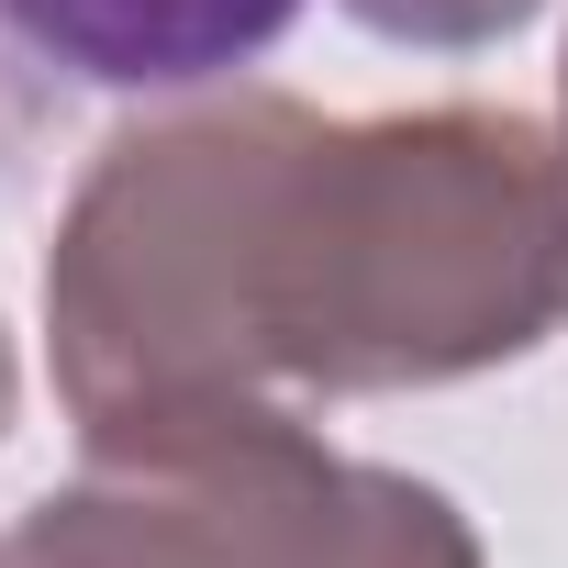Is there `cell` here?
<instances>
[{
    "instance_id": "6da1fadb",
    "label": "cell",
    "mask_w": 568,
    "mask_h": 568,
    "mask_svg": "<svg viewBox=\"0 0 568 568\" xmlns=\"http://www.w3.org/2000/svg\"><path fill=\"white\" fill-rule=\"evenodd\" d=\"M557 324L568 156L490 101L335 123L223 90L145 112L79 168L45 245V368L90 457L490 379Z\"/></svg>"
},
{
    "instance_id": "7a4b0ae2",
    "label": "cell",
    "mask_w": 568,
    "mask_h": 568,
    "mask_svg": "<svg viewBox=\"0 0 568 568\" xmlns=\"http://www.w3.org/2000/svg\"><path fill=\"white\" fill-rule=\"evenodd\" d=\"M0 568H490L468 513L313 424H256L168 457H90V479L0 524Z\"/></svg>"
},
{
    "instance_id": "3957f363",
    "label": "cell",
    "mask_w": 568,
    "mask_h": 568,
    "mask_svg": "<svg viewBox=\"0 0 568 568\" xmlns=\"http://www.w3.org/2000/svg\"><path fill=\"white\" fill-rule=\"evenodd\" d=\"M302 23V0H0V34L90 90H223Z\"/></svg>"
},
{
    "instance_id": "277c9868",
    "label": "cell",
    "mask_w": 568,
    "mask_h": 568,
    "mask_svg": "<svg viewBox=\"0 0 568 568\" xmlns=\"http://www.w3.org/2000/svg\"><path fill=\"white\" fill-rule=\"evenodd\" d=\"M335 12L379 45H413V57H479V45H513L546 0H335Z\"/></svg>"
},
{
    "instance_id": "5b68a950",
    "label": "cell",
    "mask_w": 568,
    "mask_h": 568,
    "mask_svg": "<svg viewBox=\"0 0 568 568\" xmlns=\"http://www.w3.org/2000/svg\"><path fill=\"white\" fill-rule=\"evenodd\" d=\"M12 413H23V357H12V324H0V446H12Z\"/></svg>"
},
{
    "instance_id": "8992f818",
    "label": "cell",
    "mask_w": 568,
    "mask_h": 568,
    "mask_svg": "<svg viewBox=\"0 0 568 568\" xmlns=\"http://www.w3.org/2000/svg\"><path fill=\"white\" fill-rule=\"evenodd\" d=\"M557 156H568V57H557Z\"/></svg>"
}]
</instances>
